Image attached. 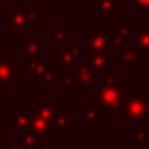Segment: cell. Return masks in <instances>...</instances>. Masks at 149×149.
<instances>
[{"label": "cell", "instance_id": "4", "mask_svg": "<svg viewBox=\"0 0 149 149\" xmlns=\"http://www.w3.org/2000/svg\"><path fill=\"white\" fill-rule=\"evenodd\" d=\"M84 56L82 48L79 47L77 40H72L69 42V47L61 53V55H55V63L64 66V69H77L79 68V58Z\"/></svg>", "mask_w": 149, "mask_h": 149}, {"label": "cell", "instance_id": "5", "mask_svg": "<svg viewBox=\"0 0 149 149\" xmlns=\"http://www.w3.org/2000/svg\"><path fill=\"white\" fill-rule=\"evenodd\" d=\"M3 24L11 29V32H26L29 26L27 13L24 11H5L3 13Z\"/></svg>", "mask_w": 149, "mask_h": 149}, {"label": "cell", "instance_id": "10", "mask_svg": "<svg viewBox=\"0 0 149 149\" xmlns=\"http://www.w3.org/2000/svg\"><path fill=\"white\" fill-rule=\"evenodd\" d=\"M128 34H132L130 32V27H127V26H114L112 32H111L112 47H117V48H120L122 52L128 50V42H127Z\"/></svg>", "mask_w": 149, "mask_h": 149}, {"label": "cell", "instance_id": "16", "mask_svg": "<svg viewBox=\"0 0 149 149\" xmlns=\"http://www.w3.org/2000/svg\"><path fill=\"white\" fill-rule=\"evenodd\" d=\"M130 32L138 36V48L143 53H149V27H141V26H132Z\"/></svg>", "mask_w": 149, "mask_h": 149}, {"label": "cell", "instance_id": "20", "mask_svg": "<svg viewBox=\"0 0 149 149\" xmlns=\"http://www.w3.org/2000/svg\"><path fill=\"white\" fill-rule=\"evenodd\" d=\"M69 125H71V116L69 114H55V119H53L55 128H66Z\"/></svg>", "mask_w": 149, "mask_h": 149}, {"label": "cell", "instance_id": "26", "mask_svg": "<svg viewBox=\"0 0 149 149\" xmlns=\"http://www.w3.org/2000/svg\"><path fill=\"white\" fill-rule=\"evenodd\" d=\"M39 18V11H29L27 13V19H29V26H32L36 23V19Z\"/></svg>", "mask_w": 149, "mask_h": 149}, {"label": "cell", "instance_id": "21", "mask_svg": "<svg viewBox=\"0 0 149 149\" xmlns=\"http://www.w3.org/2000/svg\"><path fill=\"white\" fill-rule=\"evenodd\" d=\"M63 80H64V84H63V91L71 90V85L75 82V79L72 77V74H71V69H63Z\"/></svg>", "mask_w": 149, "mask_h": 149}, {"label": "cell", "instance_id": "1", "mask_svg": "<svg viewBox=\"0 0 149 149\" xmlns=\"http://www.w3.org/2000/svg\"><path fill=\"white\" fill-rule=\"evenodd\" d=\"M96 84L100 85V90L91 93V101H93L95 109L100 114L122 111L127 95H128V85L122 84V80L116 77L111 69L104 77H101V75L98 77Z\"/></svg>", "mask_w": 149, "mask_h": 149}, {"label": "cell", "instance_id": "23", "mask_svg": "<svg viewBox=\"0 0 149 149\" xmlns=\"http://www.w3.org/2000/svg\"><path fill=\"white\" fill-rule=\"evenodd\" d=\"M146 139H149V132L144 128L141 130H136L135 132V141L136 143H141V141H146Z\"/></svg>", "mask_w": 149, "mask_h": 149}, {"label": "cell", "instance_id": "19", "mask_svg": "<svg viewBox=\"0 0 149 149\" xmlns=\"http://www.w3.org/2000/svg\"><path fill=\"white\" fill-rule=\"evenodd\" d=\"M29 123H31V117L26 112V106H21L18 109V112L13 116V127L21 130V128H27Z\"/></svg>", "mask_w": 149, "mask_h": 149}, {"label": "cell", "instance_id": "9", "mask_svg": "<svg viewBox=\"0 0 149 149\" xmlns=\"http://www.w3.org/2000/svg\"><path fill=\"white\" fill-rule=\"evenodd\" d=\"M84 58H85V64L90 66V68L93 69L95 72H98V74L106 68L107 63L114 61L112 56L106 55V53H101V55H98V53H90V55H85Z\"/></svg>", "mask_w": 149, "mask_h": 149}, {"label": "cell", "instance_id": "12", "mask_svg": "<svg viewBox=\"0 0 149 149\" xmlns=\"http://www.w3.org/2000/svg\"><path fill=\"white\" fill-rule=\"evenodd\" d=\"M122 8V0H100V15L101 19H111Z\"/></svg>", "mask_w": 149, "mask_h": 149}, {"label": "cell", "instance_id": "13", "mask_svg": "<svg viewBox=\"0 0 149 149\" xmlns=\"http://www.w3.org/2000/svg\"><path fill=\"white\" fill-rule=\"evenodd\" d=\"M29 128L32 130V132H36L37 136H52L55 135V127L52 125V123H47L45 120L39 119V117L34 114V116H31V123H29Z\"/></svg>", "mask_w": 149, "mask_h": 149}, {"label": "cell", "instance_id": "14", "mask_svg": "<svg viewBox=\"0 0 149 149\" xmlns=\"http://www.w3.org/2000/svg\"><path fill=\"white\" fill-rule=\"evenodd\" d=\"M19 136H21V146L24 149H40L42 148V143H39V136L29 127L27 128H21Z\"/></svg>", "mask_w": 149, "mask_h": 149}, {"label": "cell", "instance_id": "31", "mask_svg": "<svg viewBox=\"0 0 149 149\" xmlns=\"http://www.w3.org/2000/svg\"><path fill=\"white\" fill-rule=\"evenodd\" d=\"M146 112H148V120H149V98L146 100Z\"/></svg>", "mask_w": 149, "mask_h": 149}, {"label": "cell", "instance_id": "17", "mask_svg": "<svg viewBox=\"0 0 149 149\" xmlns=\"http://www.w3.org/2000/svg\"><path fill=\"white\" fill-rule=\"evenodd\" d=\"M69 34H71V27L63 26V27H59V29H55L53 32H50L48 36H47V39L55 43L56 48H63V45H64L66 39L69 37Z\"/></svg>", "mask_w": 149, "mask_h": 149}, {"label": "cell", "instance_id": "8", "mask_svg": "<svg viewBox=\"0 0 149 149\" xmlns=\"http://www.w3.org/2000/svg\"><path fill=\"white\" fill-rule=\"evenodd\" d=\"M98 77H100V74H98V72H95L90 66L79 64V68H77V77H75V80H77L80 85H84V90L85 91H91V90H93V85H96Z\"/></svg>", "mask_w": 149, "mask_h": 149}, {"label": "cell", "instance_id": "30", "mask_svg": "<svg viewBox=\"0 0 149 149\" xmlns=\"http://www.w3.org/2000/svg\"><path fill=\"white\" fill-rule=\"evenodd\" d=\"M2 98H3V84L0 82V100H2Z\"/></svg>", "mask_w": 149, "mask_h": 149}, {"label": "cell", "instance_id": "27", "mask_svg": "<svg viewBox=\"0 0 149 149\" xmlns=\"http://www.w3.org/2000/svg\"><path fill=\"white\" fill-rule=\"evenodd\" d=\"M0 149H24V148L18 144H3V141H2L0 143Z\"/></svg>", "mask_w": 149, "mask_h": 149}, {"label": "cell", "instance_id": "2", "mask_svg": "<svg viewBox=\"0 0 149 149\" xmlns=\"http://www.w3.org/2000/svg\"><path fill=\"white\" fill-rule=\"evenodd\" d=\"M120 117H122V120H133V122H138V120L144 122V120H148L146 98L141 93H132V91H128Z\"/></svg>", "mask_w": 149, "mask_h": 149}, {"label": "cell", "instance_id": "32", "mask_svg": "<svg viewBox=\"0 0 149 149\" xmlns=\"http://www.w3.org/2000/svg\"><path fill=\"white\" fill-rule=\"evenodd\" d=\"M143 123H144V130H148V132H149V120H144Z\"/></svg>", "mask_w": 149, "mask_h": 149}, {"label": "cell", "instance_id": "28", "mask_svg": "<svg viewBox=\"0 0 149 149\" xmlns=\"http://www.w3.org/2000/svg\"><path fill=\"white\" fill-rule=\"evenodd\" d=\"M40 149H55V146H53V144H43V143H42V148H40Z\"/></svg>", "mask_w": 149, "mask_h": 149}, {"label": "cell", "instance_id": "18", "mask_svg": "<svg viewBox=\"0 0 149 149\" xmlns=\"http://www.w3.org/2000/svg\"><path fill=\"white\" fill-rule=\"evenodd\" d=\"M98 111L91 106H87L84 109V125L85 128H98L100 127V122H98Z\"/></svg>", "mask_w": 149, "mask_h": 149}, {"label": "cell", "instance_id": "25", "mask_svg": "<svg viewBox=\"0 0 149 149\" xmlns=\"http://www.w3.org/2000/svg\"><path fill=\"white\" fill-rule=\"evenodd\" d=\"M136 2V5H135V10L136 11H146V10H149V0H135Z\"/></svg>", "mask_w": 149, "mask_h": 149}, {"label": "cell", "instance_id": "7", "mask_svg": "<svg viewBox=\"0 0 149 149\" xmlns=\"http://www.w3.org/2000/svg\"><path fill=\"white\" fill-rule=\"evenodd\" d=\"M19 63L13 61L10 55H0V82L2 84H10L18 74Z\"/></svg>", "mask_w": 149, "mask_h": 149}, {"label": "cell", "instance_id": "15", "mask_svg": "<svg viewBox=\"0 0 149 149\" xmlns=\"http://www.w3.org/2000/svg\"><path fill=\"white\" fill-rule=\"evenodd\" d=\"M122 61L127 63L130 71L136 68V64L143 61V52L139 48H128L125 52H122Z\"/></svg>", "mask_w": 149, "mask_h": 149}, {"label": "cell", "instance_id": "6", "mask_svg": "<svg viewBox=\"0 0 149 149\" xmlns=\"http://www.w3.org/2000/svg\"><path fill=\"white\" fill-rule=\"evenodd\" d=\"M85 43H87L88 50L93 53H106L107 48L112 47V40H111V32L109 34H85Z\"/></svg>", "mask_w": 149, "mask_h": 149}, {"label": "cell", "instance_id": "24", "mask_svg": "<svg viewBox=\"0 0 149 149\" xmlns=\"http://www.w3.org/2000/svg\"><path fill=\"white\" fill-rule=\"evenodd\" d=\"M40 82H42V84H52V82H55V71H53V69H48V71L42 75Z\"/></svg>", "mask_w": 149, "mask_h": 149}, {"label": "cell", "instance_id": "29", "mask_svg": "<svg viewBox=\"0 0 149 149\" xmlns=\"http://www.w3.org/2000/svg\"><path fill=\"white\" fill-rule=\"evenodd\" d=\"M3 138H5V130H3V128H0V143L3 141Z\"/></svg>", "mask_w": 149, "mask_h": 149}, {"label": "cell", "instance_id": "3", "mask_svg": "<svg viewBox=\"0 0 149 149\" xmlns=\"http://www.w3.org/2000/svg\"><path fill=\"white\" fill-rule=\"evenodd\" d=\"M40 34L37 32H27L26 34V40H27V47L26 48H19L18 52L21 55H26V61H27V68L29 71L32 69V72L36 71V68L40 64Z\"/></svg>", "mask_w": 149, "mask_h": 149}, {"label": "cell", "instance_id": "22", "mask_svg": "<svg viewBox=\"0 0 149 149\" xmlns=\"http://www.w3.org/2000/svg\"><path fill=\"white\" fill-rule=\"evenodd\" d=\"M48 63H45V61H42L39 66L36 68V71H34V77H37V79H42V75L45 74L47 71H48Z\"/></svg>", "mask_w": 149, "mask_h": 149}, {"label": "cell", "instance_id": "33", "mask_svg": "<svg viewBox=\"0 0 149 149\" xmlns=\"http://www.w3.org/2000/svg\"><path fill=\"white\" fill-rule=\"evenodd\" d=\"M77 3H84V0H77Z\"/></svg>", "mask_w": 149, "mask_h": 149}, {"label": "cell", "instance_id": "11", "mask_svg": "<svg viewBox=\"0 0 149 149\" xmlns=\"http://www.w3.org/2000/svg\"><path fill=\"white\" fill-rule=\"evenodd\" d=\"M36 116L39 119L45 120L47 123H52L53 125V119H55V100H52V98L42 100L36 109Z\"/></svg>", "mask_w": 149, "mask_h": 149}]
</instances>
